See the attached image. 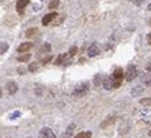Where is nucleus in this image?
<instances>
[{
    "instance_id": "nucleus-1",
    "label": "nucleus",
    "mask_w": 151,
    "mask_h": 138,
    "mask_svg": "<svg viewBox=\"0 0 151 138\" xmlns=\"http://www.w3.org/2000/svg\"><path fill=\"white\" fill-rule=\"evenodd\" d=\"M87 92H88V84L87 83H82V84H78V85L74 88L72 95L76 96V97H79V96H84Z\"/></svg>"
},
{
    "instance_id": "nucleus-27",
    "label": "nucleus",
    "mask_w": 151,
    "mask_h": 138,
    "mask_svg": "<svg viewBox=\"0 0 151 138\" xmlns=\"http://www.w3.org/2000/svg\"><path fill=\"white\" fill-rule=\"evenodd\" d=\"M26 70H27V69L23 68V66H19V68H18V72H19V75H25Z\"/></svg>"
},
{
    "instance_id": "nucleus-11",
    "label": "nucleus",
    "mask_w": 151,
    "mask_h": 138,
    "mask_svg": "<svg viewBox=\"0 0 151 138\" xmlns=\"http://www.w3.org/2000/svg\"><path fill=\"white\" fill-rule=\"evenodd\" d=\"M32 48H33L32 42H25V43H22V45L18 48V52L19 53H26V52H29Z\"/></svg>"
},
{
    "instance_id": "nucleus-10",
    "label": "nucleus",
    "mask_w": 151,
    "mask_h": 138,
    "mask_svg": "<svg viewBox=\"0 0 151 138\" xmlns=\"http://www.w3.org/2000/svg\"><path fill=\"white\" fill-rule=\"evenodd\" d=\"M102 87L105 90H112L113 88V79L109 76H104V83H102Z\"/></svg>"
},
{
    "instance_id": "nucleus-31",
    "label": "nucleus",
    "mask_w": 151,
    "mask_h": 138,
    "mask_svg": "<svg viewBox=\"0 0 151 138\" xmlns=\"http://www.w3.org/2000/svg\"><path fill=\"white\" fill-rule=\"evenodd\" d=\"M148 11H151V3L148 4Z\"/></svg>"
},
{
    "instance_id": "nucleus-4",
    "label": "nucleus",
    "mask_w": 151,
    "mask_h": 138,
    "mask_svg": "<svg viewBox=\"0 0 151 138\" xmlns=\"http://www.w3.org/2000/svg\"><path fill=\"white\" fill-rule=\"evenodd\" d=\"M40 138H56V135L49 127H42L40 131Z\"/></svg>"
},
{
    "instance_id": "nucleus-12",
    "label": "nucleus",
    "mask_w": 151,
    "mask_h": 138,
    "mask_svg": "<svg viewBox=\"0 0 151 138\" xmlns=\"http://www.w3.org/2000/svg\"><path fill=\"white\" fill-rule=\"evenodd\" d=\"M123 77H124L123 69H121V68L114 69V72H113V75H112V79L113 80H123Z\"/></svg>"
},
{
    "instance_id": "nucleus-14",
    "label": "nucleus",
    "mask_w": 151,
    "mask_h": 138,
    "mask_svg": "<svg viewBox=\"0 0 151 138\" xmlns=\"http://www.w3.org/2000/svg\"><path fill=\"white\" fill-rule=\"evenodd\" d=\"M38 66H40L38 62H30V64H29L27 70L29 72H32V73H35L37 70H38Z\"/></svg>"
},
{
    "instance_id": "nucleus-21",
    "label": "nucleus",
    "mask_w": 151,
    "mask_h": 138,
    "mask_svg": "<svg viewBox=\"0 0 151 138\" xmlns=\"http://www.w3.org/2000/svg\"><path fill=\"white\" fill-rule=\"evenodd\" d=\"M7 50H8V43L7 42H1L0 43V54H4Z\"/></svg>"
},
{
    "instance_id": "nucleus-15",
    "label": "nucleus",
    "mask_w": 151,
    "mask_h": 138,
    "mask_svg": "<svg viewBox=\"0 0 151 138\" xmlns=\"http://www.w3.org/2000/svg\"><path fill=\"white\" fill-rule=\"evenodd\" d=\"M102 83H104V75L99 73V75H97L94 77V84H95V87H101Z\"/></svg>"
},
{
    "instance_id": "nucleus-17",
    "label": "nucleus",
    "mask_w": 151,
    "mask_h": 138,
    "mask_svg": "<svg viewBox=\"0 0 151 138\" xmlns=\"http://www.w3.org/2000/svg\"><path fill=\"white\" fill-rule=\"evenodd\" d=\"M142 80H143L144 84H147V85L151 87V73L150 72H148V73H144L143 77H142Z\"/></svg>"
},
{
    "instance_id": "nucleus-26",
    "label": "nucleus",
    "mask_w": 151,
    "mask_h": 138,
    "mask_svg": "<svg viewBox=\"0 0 151 138\" xmlns=\"http://www.w3.org/2000/svg\"><path fill=\"white\" fill-rule=\"evenodd\" d=\"M50 61H52V55H48V57H45V58L41 60L42 64H48V62H50Z\"/></svg>"
},
{
    "instance_id": "nucleus-19",
    "label": "nucleus",
    "mask_w": 151,
    "mask_h": 138,
    "mask_svg": "<svg viewBox=\"0 0 151 138\" xmlns=\"http://www.w3.org/2000/svg\"><path fill=\"white\" fill-rule=\"evenodd\" d=\"M38 33V28H35V27H33V28H29L27 31H26V37L27 38H30V37H33V35H35Z\"/></svg>"
},
{
    "instance_id": "nucleus-24",
    "label": "nucleus",
    "mask_w": 151,
    "mask_h": 138,
    "mask_svg": "<svg viewBox=\"0 0 151 138\" xmlns=\"http://www.w3.org/2000/svg\"><path fill=\"white\" fill-rule=\"evenodd\" d=\"M50 49H52V48H50L49 43H45V45L41 48V52L42 53H48V52H50Z\"/></svg>"
},
{
    "instance_id": "nucleus-18",
    "label": "nucleus",
    "mask_w": 151,
    "mask_h": 138,
    "mask_svg": "<svg viewBox=\"0 0 151 138\" xmlns=\"http://www.w3.org/2000/svg\"><path fill=\"white\" fill-rule=\"evenodd\" d=\"M140 104L143 107H150L151 106V97H143L140 99Z\"/></svg>"
},
{
    "instance_id": "nucleus-28",
    "label": "nucleus",
    "mask_w": 151,
    "mask_h": 138,
    "mask_svg": "<svg viewBox=\"0 0 151 138\" xmlns=\"http://www.w3.org/2000/svg\"><path fill=\"white\" fill-rule=\"evenodd\" d=\"M132 3H134L135 6H142V3H143V0H132Z\"/></svg>"
},
{
    "instance_id": "nucleus-16",
    "label": "nucleus",
    "mask_w": 151,
    "mask_h": 138,
    "mask_svg": "<svg viewBox=\"0 0 151 138\" xmlns=\"http://www.w3.org/2000/svg\"><path fill=\"white\" fill-rule=\"evenodd\" d=\"M143 92V87H135V88H132V91H131V95H132V96L134 97H136L137 95H140V93Z\"/></svg>"
},
{
    "instance_id": "nucleus-9",
    "label": "nucleus",
    "mask_w": 151,
    "mask_h": 138,
    "mask_svg": "<svg viewBox=\"0 0 151 138\" xmlns=\"http://www.w3.org/2000/svg\"><path fill=\"white\" fill-rule=\"evenodd\" d=\"M70 54H60L59 57L56 58V65H64V64H67L68 61H70Z\"/></svg>"
},
{
    "instance_id": "nucleus-2",
    "label": "nucleus",
    "mask_w": 151,
    "mask_h": 138,
    "mask_svg": "<svg viewBox=\"0 0 151 138\" xmlns=\"http://www.w3.org/2000/svg\"><path fill=\"white\" fill-rule=\"evenodd\" d=\"M124 77H125L127 81H132L134 79L137 77V68L135 65H128L125 73H124Z\"/></svg>"
},
{
    "instance_id": "nucleus-7",
    "label": "nucleus",
    "mask_w": 151,
    "mask_h": 138,
    "mask_svg": "<svg viewBox=\"0 0 151 138\" xmlns=\"http://www.w3.org/2000/svg\"><path fill=\"white\" fill-rule=\"evenodd\" d=\"M29 1H30V0H18L17 1V11L19 15L23 14V11H25L26 6L29 4Z\"/></svg>"
},
{
    "instance_id": "nucleus-33",
    "label": "nucleus",
    "mask_w": 151,
    "mask_h": 138,
    "mask_svg": "<svg viewBox=\"0 0 151 138\" xmlns=\"http://www.w3.org/2000/svg\"><path fill=\"white\" fill-rule=\"evenodd\" d=\"M150 134H151V131H150Z\"/></svg>"
},
{
    "instance_id": "nucleus-23",
    "label": "nucleus",
    "mask_w": 151,
    "mask_h": 138,
    "mask_svg": "<svg viewBox=\"0 0 151 138\" xmlns=\"http://www.w3.org/2000/svg\"><path fill=\"white\" fill-rule=\"evenodd\" d=\"M78 53V48L76 46H71V49H70V52H68V54H70V57H74L75 54Z\"/></svg>"
},
{
    "instance_id": "nucleus-3",
    "label": "nucleus",
    "mask_w": 151,
    "mask_h": 138,
    "mask_svg": "<svg viewBox=\"0 0 151 138\" xmlns=\"http://www.w3.org/2000/svg\"><path fill=\"white\" fill-rule=\"evenodd\" d=\"M116 121H117V117H116V115H109V117L106 118L105 121H104L101 124H99V127H101V129L109 127V126H112V124L116 123Z\"/></svg>"
},
{
    "instance_id": "nucleus-32",
    "label": "nucleus",
    "mask_w": 151,
    "mask_h": 138,
    "mask_svg": "<svg viewBox=\"0 0 151 138\" xmlns=\"http://www.w3.org/2000/svg\"><path fill=\"white\" fill-rule=\"evenodd\" d=\"M3 96V92H1V90H0V97Z\"/></svg>"
},
{
    "instance_id": "nucleus-13",
    "label": "nucleus",
    "mask_w": 151,
    "mask_h": 138,
    "mask_svg": "<svg viewBox=\"0 0 151 138\" xmlns=\"http://www.w3.org/2000/svg\"><path fill=\"white\" fill-rule=\"evenodd\" d=\"M7 91L10 95H15L18 91V85L14 83V81H8L7 83Z\"/></svg>"
},
{
    "instance_id": "nucleus-8",
    "label": "nucleus",
    "mask_w": 151,
    "mask_h": 138,
    "mask_svg": "<svg viewBox=\"0 0 151 138\" xmlns=\"http://www.w3.org/2000/svg\"><path fill=\"white\" fill-rule=\"evenodd\" d=\"M56 18H57L56 12H50V14H48V15L44 16V19H42V24H44V26H48V24L52 23L53 19H56Z\"/></svg>"
},
{
    "instance_id": "nucleus-29",
    "label": "nucleus",
    "mask_w": 151,
    "mask_h": 138,
    "mask_svg": "<svg viewBox=\"0 0 151 138\" xmlns=\"http://www.w3.org/2000/svg\"><path fill=\"white\" fill-rule=\"evenodd\" d=\"M146 69H147V72L151 73V62H148L147 65H146Z\"/></svg>"
},
{
    "instance_id": "nucleus-22",
    "label": "nucleus",
    "mask_w": 151,
    "mask_h": 138,
    "mask_svg": "<svg viewBox=\"0 0 151 138\" xmlns=\"http://www.w3.org/2000/svg\"><path fill=\"white\" fill-rule=\"evenodd\" d=\"M18 61H19V62H27V61H30V54H23V55H21V57L18 58Z\"/></svg>"
},
{
    "instance_id": "nucleus-30",
    "label": "nucleus",
    "mask_w": 151,
    "mask_h": 138,
    "mask_svg": "<svg viewBox=\"0 0 151 138\" xmlns=\"http://www.w3.org/2000/svg\"><path fill=\"white\" fill-rule=\"evenodd\" d=\"M147 42H148V45L151 46V33H150V34L147 35Z\"/></svg>"
},
{
    "instance_id": "nucleus-6",
    "label": "nucleus",
    "mask_w": 151,
    "mask_h": 138,
    "mask_svg": "<svg viewBox=\"0 0 151 138\" xmlns=\"http://www.w3.org/2000/svg\"><path fill=\"white\" fill-rule=\"evenodd\" d=\"M75 129H76V124L75 123L68 124L67 129H65V131H64L63 135H61V138H72V133H74Z\"/></svg>"
},
{
    "instance_id": "nucleus-5",
    "label": "nucleus",
    "mask_w": 151,
    "mask_h": 138,
    "mask_svg": "<svg viewBox=\"0 0 151 138\" xmlns=\"http://www.w3.org/2000/svg\"><path fill=\"white\" fill-rule=\"evenodd\" d=\"M99 53H101V49H99L98 43H94V45H91L90 48H88V50H87L88 57H97Z\"/></svg>"
},
{
    "instance_id": "nucleus-20",
    "label": "nucleus",
    "mask_w": 151,
    "mask_h": 138,
    "mask_svg": "<svg viewBox=\"0 0 151 138\" xmlns=\"http://www.w3.org/2000/svg\"><path fill=\"white\" fill-rule=\"evenodd\" d=\"M75 138H91V133L90 131H82Z\"/></svg>"
},
{
    "instance_id": "nucleus-25",
    "label": "nucleus",
    "mask_w": 151,
    "mask_h": 138,
    "mask_svg": "<svg viewBox=\"0 0 151 138\" xmlns=\"http://www.w3.org/2000/svg\"><path fill=\"white\" fill-rule=\"evenodd\" d=\"M59 0H50L49 1V8H56L57 6H59Z\"/></svg>"
}]
</instances>
